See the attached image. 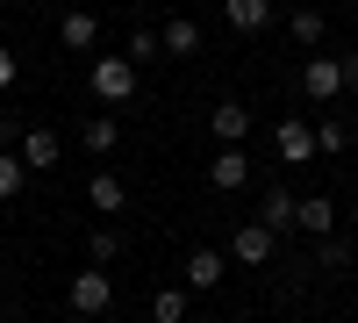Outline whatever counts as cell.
I'll return each instance as SVG.
<instances>
[{
	"label": "cell",
	"mask_w": 358,
	"mask_h": 323,
	"mask_svg": "<svg viewBox=\"0 0 358 323\" xmlns=\"http://www.w3.org/2000/svg\"><path fill=\"white\" fill-rule=\"evenodd\" d=\"M86 86H94V101H108V108H129L136 101V65L129 57H94V72H86Z\"/></svg>",
	"instance_id": "1"
},
{
	"label": "cell",
	"mask_w": 358,
	"mask_h": 323,
	"mask_svg": "<svg viewBox=\"0 0 358 323\" xmlns=\"http://www.w3.org/2000/svg\"><path fill=\"white\" fill-rule=\"evenodd\" d=\"M273 252H280V238H273L258 216L229 230V259H236V266H273Z\"/></svg>",
	"instance_id": "2"
},
{
	"label": "cell",
	"mask_w": 358,
	"mask_h": 323,
	"mask_svg": "<svg viewBox=\"0 0 358 323\" xmlns=\"http://www.w3.org/2000/svg\"><path fill=\"white\" fill-rule=\"evenodd\" d=\"M108 302H115V280H108V266H86V273H72V316H108Z\"/></svg>",
	"instance_id": "3"
},
{
	"label": "cell",
	"mask_w": 358,
	"mask_h": 323,
	"mask_svg": "<svg viewBox=\"0 0 358 323\" xmlns=\"http://www.w3.org/2000/svg\"><path fill=\"white\" fill-rule=\"evenodd\" d=\"M273 151H280V165H308V158H322V144H315V130L301 123V115H287V123L273 130Z\"/></svg>",
	"instance_id": "4"
},
{
	"label": "cell",
	"mask_w": 358,
	"mask_h": 323,
	"mask_svg": "<svg viewBox=\"0 0 358 323\" xmlns=\"http://www.w3.org/2000/svg\"><path fill=\"white\" fill-rule=\"evenodd\" d=\"M294 216H301V194L294 187H265L258 194V223L273 230V238H294Z\"/></svg>",
	"instance_id": "5"
},
{
	"label": "cell",
	"mask_w": 358,
	"mask_h": 323,
	"mask_svg": "<svg viewBox=\"0 0 358 323\" xmlns=\"http://www.w3.org/2000/svg\"><path fill=\"white\" fill-rule=\"evenodd\" d=\"M244 180H251V158H244V144H222V151L208 158V187H215V194H236Z\"/></svg>",
	"instance_id": "6"
},
{
	"label": "cell",
	"mask_w": 358,
	"mask_h": 323,
	"mask_svg": "<svg viewBox=\"0 0 358 323\" xmlns=\"http://www.w3.org/2000/svg\"><path fill=\"white\" fill-rule=\"evenodd\" d=\"M301 94L308 101H337L344 94V65L337 57H301Z\"/></svg>",
	"instance_id": "7"
},
{
	"label": "cell",
	"mask_w": 358,
	"mask_h": 323,
	"mask_svg": "<svg viewBox=\"0 0 358 323\" xmlns=\"http://www.w3.org/2000/svg\"><path fill=\"white\" fill-rule=\"evenodd\" d=\"M222 266H229L222 252L194 245V252H187V295H208V287H222Z\"/></svg>",
	"instance_id": "8"
},
{
	"label": "cell",
	"mask_w": 358,
	"mask_h": 323,
	"mask_svg": "<svg viewBox=\"0 0 358 323\" xmlns=\"http://www.w3.org/2000/svg\"><path fill=\"white\" fill-rule=\"evenodd\" d=\"M222 22L236 36H258V29H273V0H222Z\"/></svg>",
	"instance_id": "9"
},
{
	"label": "cell",
	"mask_w": 358,
	"mask_h": 323,
	"mask_svg": "<svg viewBox=\"0 0 358 323\" xmlns=\"http://www.w3.org/2000/svg\"><path fill=\"white\" fill-rule=\"evenodd\" d=\"M294 230H301V238H330V230H337V201H330V194H301Z\"/></svg>",
	"instance_id": "10"
},
{
	"label": "cell",
	"mask_w": 358,
	"mask_h": 323,
	"mask_svg": "<svg viewBox=\"0 0 358 323\" xmlns=\"http://www.w3.org/2000/svg\"><path fill=\"white\" fill-rule=\"evenodd\" d=\"M208 130H215L222 144H244L251 137V108L244 101H215V108H208Z\"/></svg>",
	"instance_id": "11"
},
{
	"label": "cell",
	"mask_w": 358,
	"mask_h": 323,
	"mask_svg": "<svg viewBox=\"0 0 358 323\" xmlns=\"http://www.w3.org/2000/svg\"><path fill=\"white\" fill-rule=\"evenodd\" d=\"M57 158H65V137H57V130H29V137H22V165H29V172H43V165H57Z\"/></svg>",
	"instance_id": "12"
},
{
	"label": "cell",
	"mask_w": 358,
	"mask_h": 323,
	"mask_svg": "<svg viewBox=\"0 0 358 323\" xmlns=\"http://www.w3.org/2000/svg\"><path fill=\"white\" fill-rule=\"evenodd\" d=\"M158 43H165V57H194V50H201V22H194V15H172V22L158 29Z\"/></svg>",
	"instance_id": "13"
},
{
	"label": "cell",
	"mask_w": 358,
	"mask_h": 323,
	"mask_svg": "<svg viewBox=\"0 0 358 323\" xmlns=\"http://www.w3.org/2000/svg\"><path fill=\"white\" fill-rule=\"evenodd\" d=\"M86 201H94L101 216H122V209H129V187L115 180V172H94V180H86Z\"/></svg>",
	"instance_id": "14"
},
{
	"label": "cell",
	"mask_w": 358,
	"mask_h": 323,
	"mask_svg": "<svg viewBox=\"0 0 358 323\" xmlns=\"http://www.w3.org/2000/svg\"><path fill=\"white\" fill-rule=\"evenodd\" d=\"M94 36H101V22L86 15V8H72L65 22H57V43H65V50H94Z\"/></svg>",
	"instance_id": "15"
},
{
	"label": "cell",
	"mask_w": 358,
	"mask_h": 323,
	"mask_svg": "<svg viewBox=\"0 0 358 323\" xmlns=\"http://www.w3.org/2000/svg\"><path fill=\"white\" fill-rule=\"evenodd\" d=\"M79 144H86V151H94V158H108L115 144H122V123H115V115H94V123L79 130Z\"/></svg>",
	"instance_id": "16"
},
{
	"label": "cell",
	"mask_w": 358,
	"mask_h": 323,
	"mask_svg": "<svg viewBox=\"0 0 358 323\" xmlns=\"http://www.w3.org/2000/svg\"><path fill=\"white\" fill-rule=\"evenodd\" d=\"M287 29H294V43H301V50H315L322 36H330V22H322L315 8H294V22H287Z\"/></svg>",
	"instance_id": "17"
},
{
	"label": "cell",
	"mask_w": 358,
	"mask_h": 323,
	"mask_svg": "<svg viewBox=\"0 0 358 323\" xmlns=\"http://www.w3.org/2000/svg\"><path fill=\"white\" fill-rule=\"evenodd\" d=\"M151 323H187V287H158L151 295Z\"/></svg>",
	"instance_id": "18"
},
{
	"label": "cell",
	"mask_w": 358,
	"mask_h": 323,
	"mask_svg": "<svg viewBox=\"0 0 358 323\" xmlns=\"http://www.w3.org/2000/svg\"><path fill=\"white\" fill-rule=\"evenodd\" d=\"M86 252H94V266H108V259H122V230H115V223H101L94 238H86Z\"/></svg>",
	"instance_id": "19"
},
{
	"label": "cell",
	"mask_w": 358,
	"mask_h": 323,
	"mask_svg": "<svg viewBox=\"0 0 358 323\" xmlns=\"http://www.w3.org/2000/svg\"><path fill=\"white\" fill-rule=\"evenodd\" d=\"M315 266H322V273H344V266H351V245L337 238V230H330V238L315 245Z\"/></svg>",
	"instance_id": "20"
},
{
	"label": "cell",
	"mask_w": 358,
	"mask_h": 323,
	"mask_svg": "<svg viewBox=\"0 0 358 323\" xmlns=\"http://www.w3.org/2000/svg\"><path fill=\"white\" fill-rule=\"evenodd\" d=\"M22 187H29V165H22L15 151H0V201H15Z\"/></svg>",
	"instance_id": "21"
},
{
	"label": "cell",
	"mask_w": 358,
	"mask_h": 323,
	"mask_svg": "<svg viewBox=\"0 0 358 323\" xmlns=\"http://www.w3.org/2000/svg\"><path fill=\"white\" fill-rule=\"evenodd\" d=\"M151 57H165L158 29H136V36H129V65H151Z\"/></svg>",
	"instance_id": "22"
},
{
	"label": "cell",
	"mask_w": 358,
	"mask_h": 323,
	"mask_svg": "<svg viewBox=\"0 0 358 323\" xmlns=\"http://www.w3.org/2000/svg\"><path fill=\"white\" fill-rule=\"evenodd\" d=\"M315 144H322V151H344V144H351L344 115H322V123H315Z\"/></svg>",
	"instance_id": "23"
},
{
	"label": "cell",
	"mask_w": 358,
	"mask_h": 323,
	"mask_svg": "<svg viewBox=\"0 0 358 323\" xmlns=\"http://www.w3.org/2000/svg\"><path fill=\"white\" fill-rule=\"evenodd\" d=\"M15 79H22V65H15V50L0 43V94H15Z\"/></svg>",
	"instance_id": "24"
},
{
	"label": "cell",
	"mask_w": 358,
	"mask_h": 323,
	"mask_svg": "<svg viewBox=\"0 0 358 323\" xmlns=\"http://www.w3.org/2000/svg\"><path fill=\"white\" fill-rule=\"evenodd\" d=\"M337 65H344V86H358V50H344Z\"/></svg>",
	"instance_id": "25"
},
{
	"label": "cell",
	"mask_w": 358,
	"mask_h": 323,
	"mask_svg": "<svg viewBox=\"0 0 358 323\" xmlns=\"http://www.w3.org/2000/svg\"><path fill=\"white\" fill-rule=\"evenodd\" d=\"M0 123H8V101H0Z\"/></svg>",
	"instance_id": "26"
},
{
	"label": "cell",
	"mask_w": 358,
	"mask_h": 323,
	"mask_svg": "<svg viewBox=\"0 0 358 323\" xmlns=\"http://www.w3.org/2000/svg\"><path fill=\"white\" fill-rule=\"evenodd\" d=\"M351 223H358V209H351Z\"/></svg>",
	"instance_id": "27"
}]
</instances>
